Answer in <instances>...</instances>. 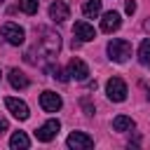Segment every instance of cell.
Wrapping results in <instances>:
<instances>
[{
  "label": "cell",
  "mask_w": 150,
  "mask_h": 150,
  "mask_svg": "<svg viewBox=\"0 0 150 150\" xmlns=\"http://www.w3.org/2000/svg\"><path fill=\"white\" fill-rule=\"evenodd\" d=\"M105 49H108V56H110L112 61H117V63H122V61H127V59L131 56V42H129V40H122V38L110 40Z\"/></svg>",
  "instance_id": "cell-1"
},
{
  "label": "cell",
  "mask_w": 150,
  "mask_h": 150,
  "mask_svg": "<svg viewBox=\"0 0 150 150\" xmlns=\"http://www.w3.org/2000/svg\"><path fill=\"white\" fill-rule=\"evenodd\" d=\"M0 38H2V40H7L9 45L19 47V45H23V40H26V30H23L21 26H16V23L7 21V23L0 28Z\"/></svg>",
  "instance_id": "cell-2"
},
{
  "label": "cell",
  "mask_w": 150,
  "mask_h": 150,
  "mask_svg": "<svg viewBox=\"0 0 150 150\" xmlns=\"http://www.w3.org/2000/svg\"><path fill=\"white\" fill-rule=\"evenodd\" d=\"M38 33L42 35V38H40L42 49H45L49 56H54V54L61 49V35H59V33H54V30H49V28H40Z\"/></svg>",
  "instance_id": "cell-3"
},
{
  "label": "cell",
  "mask_w": 150,
  "mask_h": 150,
  "mask_svg": "<svg viewBox=\"0 0 150 150\" xmlns=\"http://www.w3.org/2000/svg\"><path fill=\"white\" fill-rule=\"evenodd\" d=\"M105 94H108L110 101L122 103V101L127 98V84H124V80H122V77H110V80L105 82Z\"/></svg>",
  "instance_id": "cell-4"
},
{
  "label": "cell",
  "mask_w": 150,
  "mask_h": 150,
  "mask_svg": "<svg viewBox=\"0 0 150 150\" xmlns=\"http://www.w3.org/2000/svg\"><path fill=\"white\" fill-rule=\"evenodd\" d=\"M59 129H61V122H59V120H47L40 129H35V138L42 141V143H49V141L59 134Z\"/></svg>",
  "instance_id": "cell-5"
},
{
  "label": "cell",
  "mask_w": 150,
  "mask_h": 150,
  "mask_svg": "<svg viewBox=\"0 0 150 150\" xmlns=\"http://www.w3.org/2000/svg\"><path fill=\"white\" fill-rule=\"evenodd\" d=\"M5 105H7V110L16 117V120H28V115H30V110H28V105L21 101V98H14V96H7L5 98Z\"/></svg>",
  "instance_id": "cell-6"
},
{
  "label": "cell",
  "mask_w": 150,
  "mask_h": 150,
  "mask_svg": "<svg viewBox=\"0 0 150 150\" xmlns=\"http://www.w3.org/2000/svg\"><path fill=\"white\" fill-rule=\"evenodd\" d=\"M66 143H68V148H73V150H89V148L94 145V138L87 136L84 131H73V134L66 138Z\"/></svg>",
  "instance_id": "cell-7"
},
{
  "label": "cell",
  "mask_w": 150,
  "mask_h": 150,
  "mask_svg": "<svg viewBox=\"0 0 150 150\" xmlns=\"http://www.w3.org/2000/svg\"><path fill=\"white\" fill-rule=\"evenodd\" d=\"M68 75L73 77V80H77V82H84L87 77H89V68H87V63L82 61V59H70V63H68Z\"/></svg>",
  "instance_id": "cell-8"
},
{
  "label": "cell",
  "mask_w": 150,
  "mask_h": 150,
  "mask_svg": "<svg viewBox=\"0 0 150 150\" xmlns=\"http://www.w3.org/2000/svg\"><path fill=\"white\" fill-rule=\"evenodd\" d=\"M40 105H42V110H47V112H56V110H61L63 101H61V96L54 94V91H42V94H40Z\"/></svg>",
  "instance_id": "cell-9"
},
{
  "label": "cell",
  "mask_w": 150,
  "mask_h": 150,
  "mask_svg": "<svg viewBox=\"0 0 150 150\" xmlns=\"http://www.w3.org/2000/svg\"><path fill=\"white\" fill-rule=\"evenodd\" d=\"M73 35H75L80 42H89V40L96 38V30H94V26L87 23V21H75V26H73Z\"/></svg>",
  "instance_id": "cell-10"
},
{
  "label": "cell",
  "mask_w": 150,
  "mask_h": 150,
  "mask_svg": "<svg viewBox=\"0 0 150 150\" xmlns=\"http://www.w3.org/2000/svg\"><path fill=\"white\" fill-rule=\"evenodd\" d=\"M49 19H54V21H66V19H70V9H68V5L66 2H61V0H56V2H52L49 5Z\"/></svg>",
  "instance_id": "cell-11"
},
{
  "label": "cell",
  "mask_w": 150,
  "mask_h": 150,
  "mask_svg": "<svg viewBox=\"0 0 150 150\" xmlns=\"http://www.w3.org/2000/svg\"><path fill=\"white\" fill-rule=\"evenodd\" d=\"M122 26V16H120V12H105L103 14V19H101V28L105 30V33H112V30H117Z\"/></svg>",
  "instance_id": "cell-12"
},
{
  "label": "cell",
  "mask_w": 150,
  "mask_h": 150,
  "mask_svg": "<svg viewBox=\"0 0 150 150\" xmlns=\"http://www.w3.org/2000/svg\"><path fill=\"white\" fill-rule=\"evenodd\" d=\"M7 77H9V84H12L14 89H26V87H28V77H26V73L19 70V68H12Z\"/></svg>",
  "instance_id": "cell-13"
},
{
  "label": "cell",
  "mask_w": 150,
  "mask_h": 150,
  "mask_svg": "<svg viewBox=\"0 0 150 150\" xmlns=\"http://www.w3.org/2000/svg\"><path fill=\"white\" fill-rule=\"evenodd\" d=\"M28 145H30V141H28V136L23 131H14L12 134V138H9V148L12 150H26Z\"/></svg>",
  "instance_id": "cell-14"
},
{
  "label": "cell",
  "mask_w": 150,
  "mask_h": 150,
  "mask_svg": "<svg viewBox=\"0 0 150 150\" xmlns=\"http://www.w3.org/2000/svg\"><path fill=\"white\" fill-rule=\"evenodd\" d=\"M112 129H115V131H131V129H134V120L127 117V115H117V117L112 120Z\"/></svg>",
  "instance_id": "cell-15"
},
{
  "label": "cell",
  "mask_w": 150,
  "mask_h": 150,
  "mask_svg": "<svg viewBox=\"0 0 150 150\" xmlns=\"http://www.w3.org/2000/svg\"><path fill=\"white\" fill-rule=\"evenodd\" d=\"M82 14H84L87 19L98 16V14H101V0H87L84 7H82Z\"/></svg>",
  "instance_id": "cell-16"
},
{
  "label": "cell",
  "mask_w": 150,
  "mask_h": 150,
  "mask_svg": "<svg viewBox=\"0 0 150 150\" xmlns=\"http://www.w3.org/2000/svg\"><path fill=\"white\" fill-rule=\"evenodd\" d=\"M138 61L143 66H150V38H145L138 47Z\"/></svg>",
  "instance_id": "cell-17"
},
{
  "label": "cell",
  "mask_w": 150,
  "mask_h": 150,
  "mask_svg": "<svg viewBox=\"0 0 150 150\" xmlns=\"http://www.w3.org/2000/svg\"><path fill=\"white\" fill-rule=\"evenodd\" d=\"M38 5H40V0H19V9L23 14H35L38 12Z\"/></svg>",
  "instance_id": "cell-18"
},
{
  "label": "cell",
  "mask_w": 150,
  "mask_h": 150,
  "mask_svg": "<svg viewBox=\"0 0 150 150\" xmlns=\"http://www.w3.org/2000/svg\"><path fill=\"white\" fill-rule=\"evenodd\" d=\"M52 75L56 77V80H61V82H68L70 77H68V73L66 70H61V68H52Z\"/></svg>",
  "instance_id": "cell-19"
},
{
  "label": "cell",
  "mask_w": 150,
  "mask_h": 150,
  "mask_svg": "<svg viewBox=\"0 0 150 150\" xmlns=\"http://www.w3.org/2000/svg\"><path fill=\"white\" fill-rule=\"evenodd\" d=\"M82 108L87 110V115H91V112H94V105L89 103V98H82Z\"/></svg>",
  "instance_id": "cell-20"
},
{
  "label": "cell",
  "mask_w": 150,
  "mask_h": 150,
  "mask_svg": "<svg viewBox=\"0 0 150 150\" xmlns=\"http://www.w3.org/2000/svg\"><path fill=\"white\" fill-rule=\"evenodd\" d=\"M124 9H127V14H134V12H136V2H134V0H129Z\"/></svg>",
  "instance_id": "cell-21"
},
{
  "label": "cell",
  "mask_w": 150,
  "mask_h": 150,
  "mask_svg": "<svg viewBox=\"0 0 150 150\" xmlns=\"http://www.w3.org/2000/svg\"><path fill=\"white\" fill-rule=\"evenodd\" d=\"M7 129H9V124H7V120H5V117H0V134H5Z\"/></svg>",
  "instance_id": "cell-22"
},
{
  "label": "cell",
  "mask_w": 150,
  "mask_h": 150,
  "mask_svg": "<svg viewBox=\"0 0 150 150\" xmlns=\"http://www.w3.org/2000/svg\"><path fill=\"white\" fill-rule=\"evenodd\" d=\"M148 98H150V89H148Z\"/></svg>",
  "instance_id": "cell-23"
},
{
  "label": "cell",
  "mask_w": 150,
  "mask_h": 150,
  "mask_svg": "<svg viewBox=\"0 0 150 150\" xmlns=\"http://www.w3.org/2000/svg\"><path fill=\"white\" fill-rule=\"evenodd\" d=\"M2 2H5V0H0V5H2Z\"/></svg>",
  "instance_id": "cell-24"
}]
</instances>
